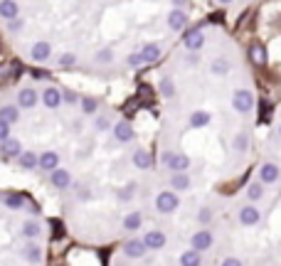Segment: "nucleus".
I'll use <instances>...</instances> for the list:
<instances>
[{
  "mask_svg": "<svg viewBox=\"0 0 281 266\" xmlns=\"http://www.w3.org/2000/svg\"><path fill=\"white\" fill-rule=\"evenodd\" d=\"M62 99H67V101H76V94H71L70 89H67V91H62Z\"/></svg>",
  "mask_w": 281,
  "mask_h": 266,
  "instance_id": "46",
  "label": "nucleus"
},
{
  "mask_svg": "<svg viewBox=\"0 0 281 266\" xmlns=\"http://www.w3.org/2000/svg\"><path fill=\"white\" fill-rule=\"evenodd\" d=\"M183 42H185V47H188L190 52H200V50H203V45H205V32H203L200 27H195V30L185 32Z\"/></svg>",
  "mask_w": 281,
  "mask_h": 266,
  "instance_id": "7",
  "label": "nucleus"
},
{
  "mask_svg": "<svg viewBox=\"0 0 281 266\" xmlns=\"http://www.w3.org/2000/svg\"><path fill=\"white\" fill-rule=\"evenodd\" d=\"M252 106H254V96H252V91L249 89H237L234 91V96H232V109L237 111V114H249L252 111Z\"/></svg>",
  "mask_w": 281,
  "mask_h": 266,
  "instance_id": "1",
  "label": "nucleus"
},
{
  "mask_svg": "<svg viewBox=\"0 0 281 266\" xmlns=\"http://www.w3.org/2000/svg\"><path fill=\"white\" fill-rule=\"evenodd\" d=\"M94 129H96V131H106V129H111V124H109L106 116H99V119L94 121Z\"/></svg>",
  "mask_w": 281,
  "mask_h": 266,
  "instance_id": "38",
  "label": "nucleus"
},
{
  "mask_svg": "<svg viewBox=\"0 0 281 266\" xmlns=\"http://www.w3.org/2000/svg\"><path fill=\"white\" fill-rule=\"evenodd\" d=\"M239 224H244V227H254V224H259L262 222V212H259V207H254V204H247V207H239Z\"/></svg>",
  "mask_w": 281,
  "mask_h": 266,
  "instance_id": "5",
  "label": "nucleus"
},
{
  "mask_svg": "<svg viewBox=\"0 0 281 266\" xmlns=\"http://www.w3.org/2000/svg\"><path fill=\"white\" fill-rule=\"evenodd\" d=\"M0 155H2V160L20 158V155H22V143H20L17 138H7L5 143H0Z\"/></svg>",
  "mask_w": 281,
  "mask_h": 266,
  "instance_id": "9",
  "label": "nucleus"
},
{
  "mask_svg": "<svg viewBox=\"0 0 281 266\" xmlns=\"http://www.w3.org/2000/svg\"><path fill=\"white\" fill-rule=\"evenodd\" d=\"M190 185H193V180H190L188 173H173V178H170V188L173 190L185 193V190H190Z\"/></svg>",
  "mask_w": 281,
  "mask_h": 266,
  "instance_id": "21",
  "label": "nucleus"
},
{
  "mask_svg": "<svg viewBox=\"0 0 281 266\" xmlns=\"http://www.w3.org/2000/svg\"><path fill=\"white\" fill-rule=\"evenodd\" d=\"M165 163H168V168L173 173H185L190 168V158L185 153H168L165 155Z\"/></svg>",
  "mask_w": 281,
  "mask_h": 266,
  "instance_id": "8",
  "label": "nucleus"
},
{
  "mask_svg": "<svg viewBox=\"0 0 281 266\" xmlns=\"http://www.w3.org/2000/svg\"><path fill=\"white\" fill-rule=\"evenodd\" d=\"M7 138H10V124L0 121V143H5Z\"/></svg>",
  "mask_w": 281,
  "mask_h": 266,
  "instance_id": "41",
  "label": "nucleus"
},
{
  "mask_svg": "<svg viewBox=\"0 0 281 266\" xmlns=\"http://www.w3.org/2000/svg\"><path fill=\"white\" fill-rule=\"evenodd\" d=\"M114 60V52L111 50H99L96 52V62H111Z\"/></svg>",
  "mask_w": 281,
  "mask_h": 266,
  "instance_id": "37",
  "label": "nucleus"
},
{
  "mask_svg": "<svg viewBox=\"0 0 281 266\" xmlns=\"http://www.w3.org/2000/svg\"><path fill=\"white\" fill-rule=\"evenodd\" d=\"M134 188H136L134 183H131V185H126V188L119 193V200H124V202H126V200H131V198H134Z\"/></svg>",
  "mask_w": 281,
  "mask_h": 266,
  "instance_id": "40",
  "label": "nucleus"
},
{
  "mask_svg": "<svg viewBox=\"0 0 281 266\" xmlns=\"http://www.w3.org/2000/svg\"><path fill=\"white\" fill-rule=\"evenodd\" d=\"M131 66H139V65H143V60H140V55L139 52H134V55H129V60H126Z\"/></svg>",
  "mask_w": 281,
  "mask_h": 266,
  "instance_id": "43",
  "label": "nucleus"
},
{
  "mask_svg": "<svg viewBox=\"0 0 281 266\" xmlns=\"http://www.w3.org/2000/svg\"><path fill=\"white\" fill-rule=\"evenodd\" d=\"M180 266H203V259H200V252L195 249H188L180 254Z\"/></svg>",
  "mask_w": 281,
  "mask_h": 266,
  "instance_id": "30",
  "label": "nucleus"
},
{
  "mask_svg": "<svg viewBox=\"0 0 281 266\" xmlns=\"http://www.w3.org/2000/svg\"><path fill=\"white\" fill-rule=\"evenodd\" d=\"M20 119V111H17V106H12V104H5V106H0V121H5V124H15Z\"/></svg>",
  "mask_w": 281,
  "mask_h": 266,
  "instance_id": "26",
  "label": "nucleus"
},
{
  "mask_svg": "<svg viewBox=\"0 0 281 266\" xmlns=\"http://www.w3.org/2000/svg\"><path fill=\"white\" fill-rule=\"evenodd\" d=\"M210 219H212V212L208 209V207H203V209L198 212V222H200V224H208Z\"/></svg>",
  "mask_w": 281,
  "mask_h": 266,
  "instance_id": "39",
  "label": "nucleus"
},
{
  "mask_svg": "<svg viewBox=\"0 0 281 266\" xmlns=\"http://www.w3.org/2000/svg\"><path fill=\"white\" fill-rule=\"evenodd\" d=\"M140 224H143V214L140 212H129L124 217V229L126 232H136V229H140Z\"/></svg>",
  "mask_w": 281,
  "mask_h": 266,
  "instance_id": "27",
  "label": "nucleus"
},
{
  "mask_svg": "<svg viewBox=\"0 0 281 266\" xmlns=\"http://www.w3.org/2000/svg\"><path fill=\"white\" fill-rule=\"evenodd\" d=\"M96 109H99V101L94 99V96H81V111L84 114H96Z\"/></svg>",
  "mask_w": 281,
  "mask_h": 266,
  "instance_id": "35",
  "label": "nucleus"
},
{
  "mask_svg": "<svg viewBox=\"0 0 281 266\" xmlns=\"http://www.w3.org/2000/svg\"><path fill=\"white\" fill-rule=\"evenodd\" d=\"M247 198L252 200V202H257V200H262L264 198V185L257 180V183H252L249 188H247Z\"/></svg>",
  "mask_w": 281,
  "mask_h": 266,
  "instance_id": "33",
  "label": "nucleus"
},
{
  "mask_svg": "<svg viewBox=\"0 0 281 266\" xmlns=\"http://www.w3.org/2000/svg\"><path fill=\"white\" fill-rule=\"evenodd\" d=\"M20 27H22V20H12V22H10V30H12V32L20 30Z\"/></svg>",
  "mask_w": 281,
  "mask_h": 266,
  "instance_id": "47",
  "label": "nucleus"
},
{
  "mask_svg": "<svg viewBox=\"0 0 281 266\" xmlns=\"http://www.w3.org/2000/svg\"><path fill=\"white\" fill-rule=\"evenodd\" d=\"M178 207H180V200H178V195H175L173 190H165V193H160V195L155 198V209H158L160 214H173Z\"/></svg>",
  "mask_w": 281,
  "mask_h": 266,
  "instance_id": "2",
  "label": "nucleus"
},
{
  "mask_svg": "<svg viewBox=\"0 0 281 266\" xmlns=\"http://www.w3.org/2000/svg\"><path fill=\"white\" fill-rule=\"evenodd\" d=\"M134 126L129 124V121H119L116 126H114V138L119 140V143H131L134 140Z\"/></svg>",
  "mask_w": 281,
  "mask_h": 266,
  "instance_id": "13",
  "label": "nucleus"
},
{
  "mask_svg": "<svg viewBox=\"0 0 281 266\" xmlns=\"http://www.w3.org/2000/svg\"><path fill=\"white\" fill-rule=\"evenodd\" d=\"M50 180H52V188H57V190H67L71 185V175L65 168H57L55 173H50Z\"/></svg>",
  "mask_w": 281,
  "mask_h": 266,
  "instance_id": "15",
  "label": "nucleus"
},
{
  "mask_svg": "<svg viewBox=\"0 0 281 266\" xmlns=\"http://www.w3.org/2000/svg\"><path fill=\"white\" fill-rule=\"evenodd\" d=\"M145 244H143V239H129L126 244H124V254L129 257V259H140V257H145Z\"/></svg>",
  "mask_w": 281,
  "mask_h": 266,
  "instance_id": "14",
  "label": "nucleus"
},
{
  "mask_svg": "<svg viewBox=\"0 0 281 266\" xmlns=\"http://www.w3.org/2000/svg\"><path fill=\"white\" fill-rule=\"evenodd\" d=\"M279 178H281V168L277 163H264L259 168V183L262 185H274V183H279Z\"/></svg>",
  "mask_w": 281,
  "mask_h": 266,
  "instance_id": "4",
  "label": "nucleus"
},
{
  "mask_svg": "<svg viewBox=\"0 0 281 266\" xmlns=\"http://www.w3.org/2000/svg\"><path fill=\"white\" fill-rule=\"evenodd\" d=\"M20 234L25 237V239H37L40 234H42V224H37V222H22V227H20Z\"/></svg>",
  "mask_w": 281,
  "mask_h": 266,
  "instance_id": "24",
  "label": "nucleus"
},
{
  "mask_svg": "<svg viewBox=\"0 0 281 266\" xmlns=\"http://www.w3.org/2000/svg\"><path fill=\"white\" fill-rule=\"evenodd\" d=\"M279 135H281V124H279Z\"/></svg>",
  "mask_w": 281,
  "mask_h": 266,
  "instance_id": "49",
  "label": "nucleus"
},
{
  "mask_svg": "<svg viewBox=\"0 0 281 266\" xmlns=\"http://www.w3.org/2000/svg\"><path fill=\"white\" fill-rule=\"evenodd\" d=\"M0 52H2V40H0Z\"/></svg>",
  "mask_w": 281,
  "mask_h": 266,
  "instance_id": "48",
  "label": "nucleus"
},
{
  "mask_svg": "<svg viewBox=\"0 0 281 266\" xmlns=\"http://www.w3.org/2000/svg\"><path fill=\"white\" fill-rule=\"evenodd\" d=\"M208 124H210V111L198 109V111L190 114V126H193V129H205Z\"/></svg>",
  "mask_w": 281,
  "mask_h": 266,
  "instance_id": "25",
  "label": "nucleus"
},
{
  "mask_svg": "<svg viewBox=\"0 0 281 266\" xmlns=\"http://www.w3.org/2000/svg\"><path fill=\"white\" fill-rule=\"evenodd\" d=\"M37 168L40 170H47V173H55L60 168V155L55 150H42L37 155Z\"/></svg>",
  "mask_w": 281,
  "mask_h": 266,
  "instance_id": "6",
  "label": "nucleus"
},
{
  "mask_svg": "<svg viewBox=\"0 0 281 266\" xmlns=\"http://www.w3.org/2000/svg\"><path fill=\"white\" fill-rule=\"evenodd\" d=\"M2 204H5L7 209H22V204H25V195L7 193V195H2Z\"/></svg>",
  "mask_w": 281,
  "mask_h": 266,
  "instance_id": "29",
  "label": "nucleus"
},
{
  "mask_svg": "<svg viewBox=\"0 0 281 266\" xmlns=\"http://www.w3.org/2000/svg\"><path fill=\"white\" fill-rule=\"evenodd\" d=\"M143 244H145V249H148V252H158V249H163V247H165V234H163L160 229H150V232H145Z\"/></svg>",
  "mask_w": 281,
  "mask_h": 266,
  "instance_id": "10",
  "label": "nucleus"
},
{
  "mask_svg": "<svg viewBox=\"0 0 281 266\" xmlns=\"http://www.w3.org/2000/svg\"><path fill=\"white\" fill-rule=\"evenodd\" d=\"M17 165H20L22 170H35V168H37V155H35L32 150H22V155L17 158Z\"/></svg>",
  "mask_w": 281,
  "mask_h": 266,
  "instance_id": "28",
  "label": "nucleus"
},
{
  "mask_svg": "<svg viewBox=\"0 0 281 266\" xmlns=\"http://www.w3.org/2000/svg\"><path fill=\"white\" fill-rule=\"evenodd\" d=\"M22 257H25L30 264H40V262H42V247L35 244V242H30V244L22 247Z\"/></svg>",
  "mask_w": 281,
  "mask_h": 266,
  "instance_id": "20",
  "label": "nucleus"
},
{
  "mask_svg": "<svg viewBox=\"0 0 281 266\" xmlns=\"http://www.w3.org/2000/svg\"><path fill=\"white\" fill-rule=\"evenodd\" d=\"M229 62L224 60V57H217V60H212V65H210V71L214 74V76H227L229 74Z\"/></svg>",
  "mask_w": 281,
  "mask_h": 266,
  "instance_id": "31",
  "label": "nucleus"
},
{
  "mask_svg": "<svg viewBox=\"0 0 281 266\" xmlns=\"http://www.w3.org/2000/svg\"><path fill=\"white\" fill-rule=\"evenodd\" d=\"M7 71H10V66L0 65V84H2V81H7V79H10V74H7Z\"/></svg>",
  "mask_w": 281,
  "mask_h": 266,
  "instance_id": "45",
  "label": "nucleus"
},
{
  "mask_svg": "<svg viewBox=\"0 0 281 266\" xmlns=\"http://www.w3.org/2000/svg\"><path fill=\"white\" fill-rule=\"evenodd\" d=\"M76 62V57L71 55V52H65V55H60V60H57V65L60 66H71Z\"/></svg>",
  "mask_w": 281,
  "mask_h": 266,
  "instance_id": "36",
  "label": "nucleus"
},
{
  "mask_svg": "<svg viewBox=\"0 0 281 266\" xmlns=\"http://www.w3.org/2000/svg\"><path fill=\"white\" fill-rule=\"evenodd\" d=\"M219 266H242V262H239L237 257H227V259H224Z\"/></svg>",
  "mask_w": 281,
  "mask_h": 266,
  "instance_id": "44",
  "label": "nucleus"
},
{
  "mask_svg": "<svg viewBox=\"0 0 281 266\" xmlns=\"http://www.w3.org/2000/svg\"><path fill=\"white\" fill-rule=\"evenodd\" d=\"M139 55H140V60H143V62L153 65V62H158V60H160L163 50H160V45H158V42H150V45H143V47H140Z\"/></svg>",
  "mask_w": 281,
  "mask_h": 266,
  "instance_id": "18",
  "label": "nucleus"
},
{
  "mask_svg": "<svg viewBox=\"0 0 281 266\" xmlns=\"http://www.w3.org/2000/svg\"><path fill=\"white\" fill-rule=\"evenodd\" d=\"M212 242H214V237H212L210 229H198L195 234H193V239H190V249H195V252H208L212 247Z\"/></svg>",
  "mask_w": 281,
  "mask_h": 266,
  "instance_id": "3",
  "label": "nucleus"
},
{
  "mask_svg": "<svg viewBox=\"0 0 281 266\" xmlns=\"http://www.w3.org/2000/svg\"><path fill=\"white\" fill-rule=\"evenodd\" d=\"M17 15H20V5L17 2H12V0H2L0 2V17H5V20H17Z\"/></svg>",
  "mask_w": 281,
  "mask_h": 266,
  "instance_id": "22",
  "label": "nucleus"
},
{
  "mask_svg": "<svg viewBox=\"0 0 281 266\" xmlns=\"http://www.w3.org/2000/svg\"><path fill=\"white\" fill-rule=\"evenodd\" d=\"M158 89H160V96H163V99H173V96H175V81H173L170 76H163Z\"/></svg>",
  "mask_w": 281,
  "mask_h": 266,
  "instance_id": "32",
  "label": "nucleus"
},
{
  "mask_svg": "<svg viewBox=\"0 0 281 266\" xmlns=\"http://www.w3.org/2000/svg\"><path fill=\"white\" fill-rule=\"evenodd\" d=\"M17 106L20 109H35L37 106V91L35 89H20L17 91Z\"/></svg>",
  "mask_w": 281,
  "mask_h": 266,
  "instance_id": "16",
  "label": "nucleus"
},
{
  "mask_svg": "<svg viewBox=\"0 0 281 266\" xmlns=\"http://www.w3.org/2000/svg\"><path fill=\"white\" fill-rule=\"evenodd\" d=\"M168 27H170L173 32L185 30V27H188V12H183V10L173 7V10L168 12Z\"/></svg>",
  "mask_w": 281,
  "mask_h": 266,
  "instance_id": "11",
  "label": "nucleus"
},
{
  "mask_svg": "<svg viewBox=\"0 0 281 266\" xmlns=\"http://www.w3.org/2000/svg\"><path fill=\"white\" fill-rule=\"evenodd\" d=\"M134 165H136L139 170H150V168H153V155H150L145 148L134 150Z\"/></svg>",
  "mask_w": 281,
  "mask_h": 266,
  "instance_id": "19",
  "label": "nucleus"
},
{
  "mask_svg": "<svg viewBox=\"0 0 281 266\" xmlns=\"http://www.w3.org/2000/svg\"><path fill=\"white\" fill-rule=\"evenodd\" d=\"M249 60H252L257 66H264L267 65V60H269V57H267V47L259 45V42L252 45V47H249Z\"/></svg>",
  "mask_w": 281,
  "mask_h": 266,
  "instance_id": "23",
  "label": "nucleus"
},
{
  "mask_svg": "<svg viewBox=\"0 0 281 266\" xmlns=\"http://www.w3.org/2000/svg\"><path fill=\"white\" fill-rule=\"evenodd\" d=\"M22 71H25V69H22L20 62H12V65H10V76H20Z\"/></svg>",
  "mask_w": 281,
  "mask_h": 266,
  "instance_id": "42",
  "label": "nucleus"
},
{
  "mask_svg": "<svg viewBox=\"0 0 281 266\" xmlns=\"http://www.w3.org/2000/svg\"><path fill=\"white\" fill-rule=\"evenodd\" d=\"M42 104H45L47 109L62 106V91H60L57 86H47V89L42 91Z\"/></svg>",
  "mask_w": 281,
  "mask_h": 266,
  "instance_id": "17",
  "label": "nucleus"
},
{
  "mask_svg": "<svg viewBox=\"0 0 281 266\" xmlns=\"http://www.w3.org/2000/svg\"><path fill=\"white\" fill-rule=\"evenodd\" d=\"M50 57H52V45L50 42H35L32 45V50H30V60L32 62L40 65V62H47Z\"/></svg>",
  "mask_w": 281,
  "mask_h": 266,
  "instance_id": "12",
  "label": "nucleus"
},
{
  "mask_svg": "<svg viewBox=\"0 0 281 266\" xmlns=\"http://www.w3.org/2000/svg\"><path fill=\"white\" fill-rule=\"evenodd\" d=\"M232 148H234V150H239V153H244V150L249 148V135H247L244 131L237 133V135H234V140H232Z\"/></svg>",
  "mask_w": 281,
  "mask_h": 266,
  "instance_id": "34",
  "label": "nucleus"
}]
</instances>
